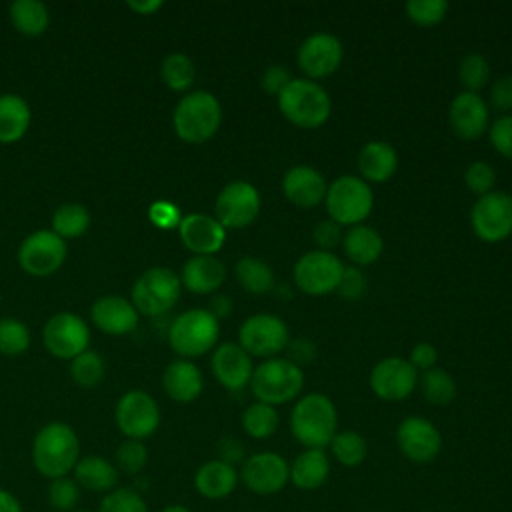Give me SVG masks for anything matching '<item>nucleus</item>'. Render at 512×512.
Instances as JSON below:
<instances>
[{"label": "nucleus", "mask_w": 512, "mask_h": 512, "mask_svg": "<svg viewBox=\"0 0 512 512\" xmlns=\"http://www.w3.org/2000/svg\"><path fill=\"white\" fill-rule=\"evenodd\" d=\"M126 6H128L130 10H134L136 14H140V16H150V14H154L156 10L162 8V2H160V0H146V2H142V0H130V2H126Z\"/></svg>", "instance_id": "680f3d73"}, {"label": "nucleus", "mask_w": 512, "mask_h": 512, "mask_svg": "<svg viewBox=\"0 0 512 512\" xmlns=\"http://www.w3.org/2000/svg\"><path fill=\"white\" fill-rule=\"evenodd\" d=\"M490 102L496 110H512V74L494 80V84L490 86Z\"/></svg>", "instance_id": "6e6d98bb"}, {"label": "nucleus", "mask_w": 512, "mask_h": 512, "mask_svg": "<svg viewBox=\"0 0 512 512\" xmlns=\"http://www.w3.org/2000/svg\"><path fill=\"white\" fill-rule=\"evenodd\" d=\"M180 276L166 266H152L144 270L132 286V304L138 314L162 316L174 308L180 298Z\"/></svg>", "instance_id": "6e6552de"}, {"label": "nucleus", "mask_w": 512, "mask_h": 512, "mask_svg": "<svg viewBox=\"0 0 512 512\" xmlns=\"http://www.w3.org/2000/svg\"><path fill=\"white\" fill-rule=\"evenodd\" d=\"M96 512H150L144 496L132 486H118L104 494Z\"/></svg>", "instance_id": "79ce46f5"}, {"label": "nucleus", "mask_w": 512, "mask_h": 512, "mask_svg": "<svg viewBox=\"0 0 512 512\" xmlns=\"http://www.w3.org/2000/svg\"><path fill=\"white\" fill-rule=\"evenodd\" d=\"M488 138L500 156L512 160V114H504L494 120L488 128Z\"/></svg>", "instance_id": "09e8293b"}, {"label": "nucleus", "mask_w": 512, "mask_h": 512, "mask_svg": "<svg viewBox=\"0 0 512 512\" xmlns=\"http://www.w3.org/2000/svg\"><path fill=\"white\" fill-rule=\"evenodd\" d=\"M106 372L104 358L96 350H86L70 360V376L80 388H96Z\"/></svg>", "instance_id": "ea45409f"}, {"label": "nucleus", "mask_w": 512, "mask_h": 512, "mask_svg": "<svg viewBox=\"0 0 512 512\" xmlns=\"http://www.w3.org/2000/svg\"><path fill=\"white\" fill-rule=\"evenodd\" d=\"M216 450H218V460H222V462H226V464H230L234 468H236V464H242L246 460L244 444L238 438H234V436H224L218 442Z\"/></svg>", "instance_id": "4d7b16f0"}, {"label": "nucleus", "mask_w": 512, "mask_h": 512, "mask_svg": "<svg viewBox=\"0 0 512 512\" xmlns=\"http://www.w3.org/2000/svg\"><path fill=\"white\" fill-rule=\"evenodd\" d=\"M494 182H496V172L488 162L476 160L472 162L466 172H464V184L466 188L476 194L478 198L492 192L494 190Z\"/></svg>", "instance_id": "de8ad7c7"}, {"label": "nucleus", "mask_w": 512, "mask_h": 512, "mask_svg": "<svg viewBox=\"0 0 512 512\" xmlns=\"http://www.w3.org/2000/svg\"><path fill=\"white\" fill-rule=\"evenodd\" d=\"M222 122V106L208 90H194L184 94L172 114V126L180 140L188 144H202L210 140Z\"/></svg>", "instance_id": "7ed1b4c3"}, {"label": "nucleus", "mask_w": 512, "mask_h": 512, "mask_svg": "<svg viewBox=\"0 0 512 512\" xmlns=\"http://www.w3.org/2000/svg\"><path fill=\"white\" fill-rule=\"evenodd\" d=\"M148 462V448L142 440H130L126 438L120 442L114 454V466L118 468L120 474L126 476H136L146 468Z\"/></svg>", "instance_id": "37998d69"}, {"label": "nucleus", "mask_w": 512, "mask_h": 512, "mask_svg": "<svg viewBox=\"0 0 512 512\" xmlns=\"http://www.w3.org/2000/svg\"><path fill=\"white\" fill-rule=\"evenodd\" d=\"M342 42L330 32H314L304 38L296 52L298 68L308 80H318L334 74L342 64Z\"/></svg>", "instance_id": "a211bd4d"}, {"label": "nucleus", "mask_w": 512, "mask_h": 512, "mask_svg": "<svg viewBox=\"0 0 512 512\" xmlns=\"http://www.w3.org/2000/svg\"><path fill=\"white\" fill-rule=\"evenodd\" d=\"M212 374L230 392H238L250 384L254 366L248 352L234 342H224L212 352Z\"/></svg>", "instance_id": "4be33fe9"}, {"label": "nucleus", "mask_w": 512, "mask_h": 512, "mask_svg": "<svg viewBox=\"0 0 512 512\" xmlns=\"http://www.w3.org/2000/svg\"><path fill=\"white\" fill-rule=\"evenodd\" d=\"M470 224L482 242L506 240L512 234V196L502 190L480 196L470 210Z\"/></svg>", "instance_id": "ddd939ff"}, {"label": "nucleus", "mask_w": 512, "mask_h": 512, "mask_svg": "<svg viewBox=\"0 0 512 512\" xmlns=\"http://www.w3.org/2000/svg\"><path fill=\"white\" fill-rule=\"evenodd\" d=\"M232 308H234V302H232L230 296H226V294H216V296L212 298L208 310H210V314L220 322L222 318H226V316L232 312Z\"/></svg>", "instance_id": "bf43d9fd"}, {"label": "nucleus", "mask_w": 512, "mask_h": 512, "mask_svg": "<svg viewBox=\"0 0 512 512\" xmlns=\"http://www.w3.org/2000/svg\"><path fill=\"white\" fill-rule=\"evenodd\" d=\"M32 112L18 94H0V144L18 142L30 128Z\"/></svg>", "instance_id": "2f4dec72"}, {"label": "nucleus", "mask_w": 512, "mask_h": 512, "mask_svg": "<svg viewBox=\"0 0 512 512\" xmlns=\"http://www.w3.org/2000/svg\"><path fill=\"white\" fill-rule=\"evenodd\" d=\"M408 362H410L416 370L426 372V370H430V368L436 366V362H438V350H436V346L430 344V342H418V344L412 348Z\"/></svg>", "instance_id": "13d9d810"}, {"label": "nucleus", "mask_w": 512, "mask_h": 512, "mask_svg": "<svg viewBox=\"0 0 512 512\" xmlns=\"http://www.w3.org/2000/svg\"><path fill=\"white\" fill-rule=\"evenodd\" d=\"M328 448L332 458L346 468L360 466L368 456V442L356 430H338Z\"/></svg>", "instance_id": "f704fd0d"}, {"label": "nucleus", "mask_w": 512, "mask_h": 512, "mask_svg": "<svg viewBox=\"0 0 512 512\" xmlns=\"http://www.w3.org/2000/svg\"><path fill=\"white\" fill-rule=\"evenodd\" d=\"M324 206L328 218L340 226L362 224L374 206V194L368 182L360 176H338L326 190Z\"/></svg>", "instance_id": "0eeeda50"}, {"label": "nucleus", "mask_w": 512, "mask_h": 512, "mask_svg": "<svg viewBox=\"0 0 512 512\" xmlns=\"http://www.w3.org/2000/svg\"><path fill=\"white\" fill-rule=\"evenodd\" d=\"M338 432L334 402L322 392H310L296 400L290 412V434L304 448L324 450Z\"/></svg>", "instance_id": "f03ea898"}, {"label": "nucleus", "mask_w": 512, "mask_h": 512, "mask_svg": "<svg viewBox=\"0 0 512 512\" xmlns=\"http://www.w3.org/2000/svg\"><path fill=\"white\" fill-rule=\"evenodd\" d=\"M160 512H192L188 506H184V504H166Z\"/></svg>", "instance_id": "e2e57ef3"}, {"label": "nucleus", "mask_w": 512, "mask_h": 512, "mask_svg": "<svg viewBox=\"0 0 512 512\" xmlns=\"http://www.w3.org/2000/svg\"><path fill=\"white\" fill-rule=\"evenodd\" d=\"M226 278V266L216 256H190L180 272V282L192 294H212Z\"/></svg>", "instance_id": "cd10ccee"}, {"label": "nucleus", "mask_w": 512, "mask_h": 512, "mask_svg": "<svg viewBox=\"0 0 512 512\" xmlns=\"http://www.w3.org/2000/svg\"><path fill=\"white\" fill-rule=\"evenodd\" d=\"M490 68L488 60L482 54H468L458 66V80L464 86V92L478 94L488 84Z\"/></svg>", "instance_id": "c03bdc74"}, {"label": "nucleus", "mask_w": 512, "mask_h": 512, "mask_svg": "<svg viewBox=\"0 0 512 512\" xmlns=\"http://www.w3.org/2000/svg\"><path fill=\"white\" fill-rule=\"evenodd\" d=\"M10 22L22 36H42L50 24L48 8L40 0H16L8 10Z\"/></svg>", "instance_id": "473e14b6"}, {"label": "nucleus", "mask_w": 512, "mask_h": 512, "mask_svg": "<svg viewBox=\"0 0 512 512\" xmlns=\"http://www.w3.org/2000/svg\"><path fill=\"white\" fill-rule=\"evenodd\" d=\"M304 386V372L288 358H268L260 362L250 378V390L256 402L280 406L294 400Z\"/></svg>", "instance_id": "39448f33"}, {"label": "nucleus", "mask_w": 512, "mask_h": 512, "mask_svg": "<svg viewBox=\"0 0 512 512\" xmlns=\"http://www.w3.org/2000/svg\"><path fill=\"white\" fill-rule=\"evenodd\" d=\"M138 310L134 308L132 300L124 296H102L90 308V318L98 330L110 336H124L130 334L138 326Z\"/></svg>", "instance_id": "b1692460"}, {"label": "nucleus", "mask_w": 512, "mask_h": 512, "mask_svg": "<svg viewBox=\"0 0 512 512\" xmlns=\"http://www.w3.org/2000/svg\"><path fill=\"white\" fill-rule=\"evenodd\" d=\"M358 172L364 182L382 184L390 180L398 168V154L384 140H370L358 152Z\"/></svg>", "instance_id": "c85d7f7f"}, {"label": "nucleus", "mask_w": 512, "mask_h": 512, "mask_svg": "<svg viewBox=\"0 0 512 512\" xmlns=\"http://www.w3.org/2000/svg\"><path fill=\"white\" fill-rule=\"evenodd\" d=\"M48 504L56 512H74L80 500V486L72 476L54 478L48 484Z\"/></svg>", "instance_id": "a18cd8bd"}, {"label": "nucleus", "mask_w": 512, "mask_h": 512, "mask_svg": "<svg viewBox=\"0 0 512 512\" xmlns=\"http://www.w3.org/2000/svg\"><path fill=\"white\" fill-rule=\"evenodd\" d=\"M74 512H92V510H86V508H76Z\"/></svg>", "instance_id": "0e129e2a"}, {"label": "nucleus", "mask_w": 512, "mask_h": 512, "mask_svg": "<svg viewBox=\"0 0 512 512\" xmlns=\"http://www.w3.org/2000/svg\"><path fill=\"white\" fill-rule=\"evenodd\" d=\"M344 264L338 256L326 250H310L294 264V284L308 296H324L336 292Z\"/></svg>", "instance_id": "9d476101"}, {"label": "nucleus", "mask_w": 512, "mask_h": 512, "mask_svg": "<svg viewBox=\"0 0 512 512\" xmlns=\"http://www.w3.org/2000/svg\"><path fill=\"white\" fill-rule=\"evenodd\" d=\"M90 226V212L80 202H66L52 216V232L62 240L82 236Z\"/></svg>", "instance_id": "e433bc0d"}, {"label": "nucleus", "mask_w": 512, "mask_h": 512, "mask_svg": "<svg viewBox=\"0 0 512 512\" xmlns=\"http://www.w3.org/2000/svg\"><path fill=\"white\" fill-rule=\"evenodd\" d=\"M260 192L246 180L226 184L214 202V218L226 230H240L250 226L260 214Z\"/></svg>", "instance_id": "f8f14e48"}, {"label": "nucleus", "mask_w": 512, "mask_h": 512, "mask_svg": "<svg viewBox=\"0 0 512 512\" xmlns=\"http://www.w3.org/2000/svg\"><path fill=\"white\" fill-rule=\"evenodd\" d=\"M80 460L76 430L60 420L44 424L32 440V464L48 480L70 476Z\"/></svg>", "instance_id": "f257e3e1"}, {"label": "nucleus", "mask_w": 512, "mask_h": 512, "mask_svg": "<svg viewBox=\"0 0 512 512\" xmlns=\"http://www.w3.org/2000/svg\"><path fill=\"white\" fill-rule=\"evenodd\" d=\"M342 236H344L342 226L330 218L316 222V226L312 228V238H314L318 250L330 252L334 246H338L342 242Z\"/></svg>", "instance_id": "864d4df0"}, {"label": "nucleus", "mask_w": 512, "mask_h": 512, "mask_svg": "<svg viewBox=\"0 0 512 512\" xmlns=\"http://www.w3.org/2000/svg\"><path fill=\"white\" fill-rule=\"evenodd\" d=\"M164 392L178 404L194 402L204 386V378L200 368L190 360H174L166 366L162 374Z\"/></svg>", "instance_id": "bb28decb"}, {"label": "nucleus", "mask_w": 512, "mask_h": 512, "mask_svg": "<svg viewBox=\"0 0 512 512\" xmlns=\"http://www.w3.org/2000/svg\"><path fill=\"white\" fill-rule=\"evenodd\" d=\"M114 420L124 438L144 442L160 426V408L148 392L128 390L116 402Z\"/></svg>", "instance_id": "9b49d317"}, {"label": "nucleus", "mask_w": 512, "mask_h": 512, "mask_svg": "<svg viewBox=\"0 0 512 512\" xmlns=\"http://www.w3.org/2000/svg\"><path fill=\"white\" fill-rule=\"evenodd\" d=\"M234 274L238 284L250 294H268L274 288L272 268L256 256H242L234 266Z\"/></svg>", "instance_id": "72a5a7b5"}, {"label": "nucleus", "mask_w": 512, "mask_h": 512, "mask_svg": "<svg viewBox=\"0 0 512 512\" xmlns=\"http://www.w3.org/2000/svg\"><path fill=\"white\" fill-rule=\"evenodd\" d=\"M342 248L346 258L356 266H368L376 262L382 254L384 242L376 228L366 224H356L342 236Z\"/></svg>", "instance_id": "7c9ffc66"}, {"label": "nucleus", "mask_w": 512, "mask_h": 512, "mask_svg": "<svg viewBox=\"0 0 512 512\" xmlns=\"http://www.w3.org/2000/svg\"><path fill=\"white\" fill-rule=\"evenodd\" d=\"M396 444L402 456L414 464H428L442 450L440 430L424 416H406L396 428Z\"/></svg>", "instance_id": "f3484780"}, {"label": "nucleus", "mask_w": 512, "mask_h": 512, "mask_svg": "<svg viewBox=\"0 0 512 512\" xmlns=\"http://www.w3.org/2000/svg\"><path fill=\"white\" fill-rule=\"evenodd\" d=\"M326 190H328V184L322 172L306 164L292 166L282 176V192L286 200L302 210L314 208L320 202H324Z\"/></svg>", "instance_id": "5701e85b"}, {"label": "nucleus", "mask_w": 512, "mask_h": 512, "mask_svg": "<svg viewBox=\"0 0 512 512\" xmlns=\"http://www.w3.org/2000/svg\"><path fill=\"white\" fill-rule=\"evenodd\" d=\"M162 82L174 92H186L196 78V66L190 56L182 52L168 54L160 64Z\"/></svg>", "instance_id": "4c0bfd02"}, {"label": "nucleus", "mask_w": 512, "mask_h": 512, "mask_svg": "<svg viewBox=\"0 0 512 512\" xmlns=\"http://www.w3.org/2000/svg\"><path fill=\"white\" fill-rule=\"evenodd\" d=\"M238 476L252 494L272 496L284 490V486L290 482V464L278 452H254L240 464Z\"/></svg>", "instance_id": "4468645a"}, {"label": "nucleus", "mask_w": 512, "mask_h": 512, "mask_svg": "<svg viewBox=\"0 0 512 512\" xmlns=\"http://www.w3.org/2000/svg\"><path fill=\"white\" fill-rule=\"evenodd\" d=\"M328 476H330V458L324 450L304 448L290 462V482L302 492H312L322 488Z\"/></svg>", "instance_id": "c756f323"}, {"label": "nucleus", "mask_w": 512, "mask_h": 512, "mask_svg": "<svg viewBox=\"0 0 512 512\" xmlns=\"http://www.w3.org/2000/svg\"><path fill=\"white\" fill-rule=\"evenodd\" d=\"M240 482L238 470L218 458L206 460L194 472V488L206 500L228 498Z\"/></svg>", "instance_id": "a878e982"}, {"label": "nucleus", "mask_w": 512, "mask_h": 512, "mask_svg": "<svg viewBox=\"0 0 512 512\" xmlns=\"http://www.w3.org/2000/svg\"><path fill=\"white\" fill-rule=\"evenodd\" d=\"M408 20H412L416 26H436L440 24L448 14V2L446 0H410L404 6Z\"/></svg>", "instance_id": "49530a36"}, {"label": "nucleus", "mask_w": 512, "mask_h": 512, "mask_svg": "<svg viewBox=\"0 0 512 512\" xmlns=\"http://www.w3.org/2000/svg\"><path fill=\"white\" fill-rule=\"evenodd\" d=\"M366 288H368V280L360 272V268L344 266V272H342V278L338 282L336 292L346 300H358L366 294Z\"/></svg>", "instance_id": "8fccbe9b"}, {"label": "nucleus", "mask_w": 512, "mask_h": 512, "mask_svg": "<svg viewBox=\"0 0 512 512\" xmlns=\"http://www.w3.org/2000/svg\"><path fill=\"white\" fill-rule=\"evenodd\" d=\"M418 386H420L424 400H428L430 404H436V406H446L456 396L454 378L444 368H438V366L422 372V376L418 378Z\"/></svg>", "instance_id": "58836bf2"}, {"label": "nucleus", "mask_w": 512, "mask_h": 512, "mask_svg": "<svg viewBox=\"0 0 512 512\" xmlns=\"http://www.w3.org/2000/svg\"><path fill=\"white\" fill-rule=\"evenodd\" d=\"M90 330L86 322L72 312H58L42 328L44 348L60 360H72L88 350Z\"/></svg>", "instance_id": "dca6fc26"}, {"label": "nucleus", "mask_w": 512, "mask_h": 512, "mask_svg": "<svg viewBox=\"0 0 512 512\" xmlns=\"http://www.w3.org/2000/svg\"><path fill=\"white\" fill-rule=\"evenodd\" d=\"M148 218H150V222H152L156 228H162V230L178 228V224H180V220H182L178 206L172 204V202H168V200H158V202L150 204Z\"/></svg>", "instance_id": "3c124183"}, {"label": "nucleus", "mask_w": 512, "mask_h": 512, "mask_svg": "<svg viewBox=\"0 0 512 512\" xmlns=\"http://www.w3.org/2000/svg\"><path fill=\"white\" fill-rule=\"evenodd\" d=\"M0 512H24L16 494L0 486Z\"/></svg>", "instance_id": "052dcab7"}, {"label": "nucleus", "mask_w": 512, "mask_h": 512, "mask_svg": "<svg viewBox=\"0 0 512 512\" xmlns=\"http://www.w3.org/2000/svg\"><path fill=\"white\" fill-rule=\"evenodd\" d=\"M292 82V74L288 68L280 66V64H272L268 66L262 76H260V88L270 94V96H280L282 90Z\"/></svg>", "instance_id": "603ef678"}, {"label": "nucleus", "mask_w": 512, "mask_h": 512, "mask_svg": "<svg viewBox=\"0 0 512 512\" xmlns=\"http://www.w3.org/2000/svg\"><path fill=\"white\" fill-rule=\"evenodd\" d=\"M178 234L194 256H214L226 242V228L214 216L198 212L182 216Z\"/></svg>", "instance_id": "aec40b11"}, {"label": "nucleus", "mask_w": 512, "mask_h": 512, "mask_svg": "<svg viewBox=\"0 0 512 512\" xmlns=\"http://www.w3.org/2000/svg\"><path fill=\"white\" fill-rule=\"evenodd\" d=\"M68 248L52 230H36L28 234L18 248V264L30 276H50L66 260Z\"/></svg>", "instance_id": "2eb2a0df"}, {"label": "nucleus", "mask_w": 512, "mask_h": 512, "mask_svg": "<svg viewBox=\"0 0 512 512\" xmlns=\"http://www.w3.org/2000/svg\"><path fill=\"white\" fill-rule=\"evenodd\" d=\"M30 348V330L18 318H0V354L20 356Z\"/></svg>", "instance_id": "a19ab883"}, {"label": "nucleus", "mask_w": 512, "mask_h": 512, "mask_svg": "<svg viewBox=\"0 0 512 512\" xmlns=\"http://www.w3.org/2000/svg\"><path fill=\"white\" fill-rule=\"evenodd\" d=\"M284 350H288V360L290 362H294L296 366H306V364H310V362H314V358H316V344L312 342V340H308V338H304V336H298V338H292V340H288V344H286V348Z\"/></svg>", "instance_id": "5fc2aeb1"}, {"label": "nucleus", "mask_w": 512, "mask_h": 512, "mask_svg": "<svg viewBox=\"0 0 512 512\" xmlns=\"http://www.w3.org/2000/svg\"><path fill=\"white\" fill-rule=\"evenodd\" d=\"M488 106L480 94L460 92L452 98L448 108V122L452 132L462 140H476L488 130Z\"/></svg>", "instance_id": "412c9836"}, {"label": "nucleus", "mask_w": 512, "mask_h": 512, "mask_svg": "<svg viewBox=\"0 0 512 512\" xmlns=\"http://www.w3.org/2000/svg\"><path fill=\"white\" fill-rule=\"evenodd\" d=\"M242 430L254 438V440H266L270 438L280 424V416L274 406L262 404V402H252L250 406L244 408L240 416Z\"/></svg>", "instance_id": "c9c22d12"}, {"label": "nucleus", "mask_w": 512, "mask_h": 512, "mask_svg": "<svg viewBox=\"0 0 512 512\" xmlns=\"http://www.w3.org/2000/svg\"><path fill=\"white\" fill-rule=\"evenodd\" d=\"M220 336V322L206 308L178 314L168 328L170 348L184 360L210 352Z\"/></svg>", "instance_id": "423d86ee"}, {"label": "nucleus", "mask_w": 512, "mask_h": 512, "mask_svg": "<svg viewBox=\"0 0 512 512\" xmlns=\"http://www.w3.org/2000/svg\"><path fill=\"white\" fill-rule=\"evenodd\" d=\"M282 116L302 130L320 128L332 112L328 92L314 80L292 78V82L278 96Z\"/></svg>", "instance_id": "20e7f679"}, {"label": "nucleus", "mask_w": 512, "mask_h": 512, "mask_svg": "<svg viewBox=\"0 0 512 512\" xmlns=\"http://www.w3.org/2000/svg\"><path fill=\"white\" fill-rule=\"evenodd\" d=\"M290 340L286 322L268 312L248 316L238 328V344L256 358H274L280 354Z\"/></svg>", "instance_id": "1a4fd4ad"}, {"label": "nucleus", "mask_w": 512, "mask_h": 512, "mask_svg": "<svg viewBox=\"0 0 512 512\" xmlns=\"http://www.w3.org/2000/svg\"><path fill=\"white\" fill-rule=\"evenodd\" d=\"M72 478L80 486V490L96 492V494H108L114 488H118L120 472L114 466L112 460L100 454H88L80 456L72 470Z\"/></svg>", "instance_id": "393cba45"}, {"label": "nucleus", "mask_w": 512, "mask_h": 512, "mask_svg": "<svg viewBox=\"0 0 512 512\" xmlns=\"http://www.w3.org/2000/svg\"><path fill=\"white\" fill-rule=\"evenodd\" d=\"M370 390L384 402H400L418 386V370L398 356L384 358L370 372Z\"/></svg>", "instance_id": "6ab92c4d"}]
</instances>
